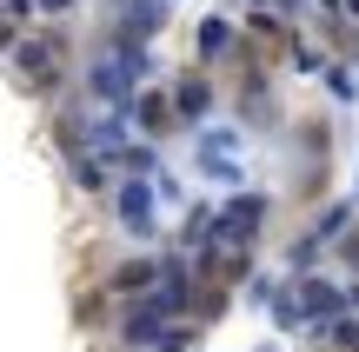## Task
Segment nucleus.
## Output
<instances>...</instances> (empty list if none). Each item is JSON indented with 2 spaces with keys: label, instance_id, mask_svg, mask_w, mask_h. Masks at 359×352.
Masks as SVG:
<instances>
[{
  "label": "nucleus",
  "instance_id": "1",
  "mask_svg": "<svg viewBox=\"0 0 359 352\" xmlns=\"http://www.w3.org/2000/svg\"><path fill=\"white\" fill-rule=\"evenodd\" d=\"M120 206H127V220L140 226V233L154 226V213H147V193H140V186H127V199H120Z\"/></svg>",
  "mask_w": 359,
  "mask_h": 352
}]
</instances>
